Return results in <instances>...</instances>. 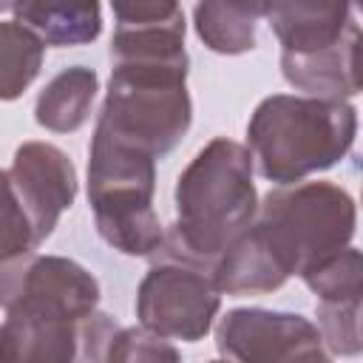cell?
Listing matches in <instances>:
<instances>
[{
    "instance_id": "obj_1",
    "label": "cell",
    "mask_w": 363,
    "mask_h": 363,
    "mask_svg": "<svg viewBox=\"0 0 363 363\" xmlns=\"http://www.w3.org/2000/svg\"><path fill=\"white\" fill-rule=\"evenodd\" d=\"M184 14L150 26H116L111 40V79L94 133L119 145L167 156L190 130V57Z\"/></svg>"
},
{
    "instance_id": "obj_2",
    "label": "cell",
    "mask_w": 363,
    "mask_h": 363,
    "mask_svg": "<svg viewBox=\"0 0 363 363\" xmlns=\"http://www.w3.org/2000/svg\"><path fill=\"white\" fill-rule=\"evenodd\" d=\"M247 145L210 139L176 179V218L150 255H170L213 272L216 258L255 218L258 190Z\"/></svg>"
},
{
    "instance_id": "obj_3",
    "label": "cell",
    "mask_w": 363,
    "mask_h": 363,
    "mask_svg": "<svg viewBox=\"0 0 363 363\" xmlns=\"http://www.w3.org/2000/svg\"><path fill=\"white\" fill-rule=\"evenodd\" d=\"M357 111L349 99L272 94L247 122L252 167L272 184H292L335 167L354 145Z\"/></svg>"
},
{
    "instance_id": "obj_4",
    "label": "cell",
    "mask_w": 363,
    "mask_h": 363,
    "mask_svg": "<svg viewBox=\"0 0 363 363\" xmlns=\"http://www.w3.org/2000/svg\"><path fill=\"white\" fill-rule=\"evenodd\" d=\"M357 227V204L352 193L335 182H292L275 184L255 210L250 233L292 278L303 275L346 244Z\"/></svg>"
},
{
    "instance_id": "obj_5",
    "label": "cell",
    "mask_w": 363,
    "mask_h": 363,
    "mask_svg": "<svg viewBox=\"0 0 363 363\" xmlns=\"http://www.w3.org/2000/svg\"><path fill=\"white\" fill-rule=\"evenodd\" d=\"M156 159L99 133L88 145V204L99 238L122 255L147 258L164 235L153 210Z\"/></svg>"
},
{
    "instance_id": "obj_6",
    "label": "cell",
    "mask_w": 363,
    "mask_h": 363,
    "mask_svg": "<svg viewBox=\"0 0 363 363\" xmlns=\"http://www.w3.org/2000/svg\"><path fill=\"white\" fill-rule=\"evenodd\" d=\"M147 258L150 269L139 281L133 303L139 323L167 340L196 343L207 337L221 309V292L213 284V272L170 255Z\"/></svg>"
},
{
    "instance_id": "obj_7",
    "label": "cell",
    "mask_w": 363,
    "mask_h": 363,
    "mask_svg": "<svg viewBox=\"0 0 363 363\" xmlns=\"http://www.w3.org/2000/svg\"><path fill=\"white\" fill-rule=\"evenodd\" d=\"M99 306V281L74 258L37 250L0 258V309L82 320Z\"/></svg>"
},
{
    "instance_id": "obj_8",
    "label": "cell",
    "mask_w": 363,
    "mask_h": 363,
    "mask_svg": "<svg viewBox=\"0 0 363 363\" xmlns=\"http://www.w3.org/2000/svg\"><path fill=\"white\" fill-rule=\"evenodd\" d=\"M216 349L241 363H326L332 357L309 318L258 306L230 309L216 323Z\"/></svg>"
},
{
    "instance_id": "obj_9",
    "label": "cell",
    "mask_w": 363,
    "mask_h": 363,
    "mask_svg": "<svg viewBox=\"0 0 363 363\" xmlns=\"http://www.w3.org/2000/svg\"><path fill=\"white\" fill-rule=\"evenodd\" d=\"M116 326L119 323L105 312H91L82 320L6 312L0 326V360H105Z\"/></svg>"
},
{
    "instance_id": "obj_10",
    "label": "cell",
    "mask_w": 363,
    "mask_h": 363,
    "mask_svg": "<svg viewBox=\"0 0 363 363\" xmlns=\"http://www.w3.org/2000/svg\"><path fill=\"white\" fill-rule=\"evenodd\" d=\"M9 179L31 221L37 241L43 244L60 224V216L77 199L74 162L51 142H23L14 150Z\"/></svg>"
},
{
    "instance_id": "obj_11",
    "label": "cell",
    "mask_w": 363,
    "mask_h": 363,
    "mask_svg": "<svg viewBox=\"0 0 363 363\" xmlns=\"http://www.w3.org/2000/svg\"><path fill=\"white\" fill-rule=\"evenodd\" d=\"M264 17L281 51L312 54L360 31V0H269Z\"/></svg>"
},
{
    "instance_id": "obj_12",
    "label": "cell",
    "mask_w": 363,
    "mask_h": 363,
    "mask_svg": "<svg viewBox=\"0 0 363 363\" xmlns=\"http://www.w3.org/2000/svg\"><path fill=\"white\" fill-rule=\"evenodd\" d=\"M357 48H360V31L349 34L332 48H320L312 54L281 51V74L292 88L303 91L306 96L352 99L360 94Z\"/></svg>"
},
{
    "instance_id": "obj_13",
    "label": "cell",
    "mask_w": 363,
    "mask_h": 363,
    "mask_svg": "<svg viewBox=\"0 0 363 363\" xmlns=\"http://www.w3.org/2000/svg\"><path fill=\"white\" fill-rule=\"evenodd\" d=\"M14 17L37 31L45 45H88L102 34L99 0H14Z\"/></svg>"
},
{
    "instance_id": "obj_14",
    "label": "cell",
    "mask_w": 363,
    "mask_h": 363,
    "mask_svg": "<svg viewBox=\"0 0 363 363\" xmlns=\"http://www.w3.org/2000/svg\"><path fill=\"white\" fill-rule=\"evenodd\" d=\"M267 3L269 0H199L193 9V28L216 54H247L255 48V28L267 14Z\"/></svg>"
},
{
    "instance_id": "obj_15",
    "label": "cell",
    "mask_w": 363,
    "mask_h": 363,
    "mask_svg": "<svg viewBox=\"0 0 363 363\" xmlns=\"http://www.w3.org/2000/svg\"><path fill=\"white\" fill-rule=\"evenodd\" d=\"M96 91H99V77L94 68H85V65L62 68L37 96V105H34L37 125L51 133L79 130L91 116Z\"/></svg>"
},
{
    "instance_id": "obj_16",
    "label": "cell",
    "mask_w": 363,
    "mask_h": 363,
    "mask_svg": "<svg viewBox=\"0 0 363 363\" xmlns=\"http://www.w3.org/2000/svg\"><path fill=\"white\" fill-rule=\"evenodd\" d=\"M45 60V43L20 20H0V102L23 96Z\"/></svg>"
},
{
    "instance_id": "obj_17",
    "label": "cell",
    "mask_w": 363,
    "mask_h": 363,
    "mask_svg": "<svg viewBox=\"0 0 363 363\" xmlns=\"http://www.w3.org/2000/svg\"><path fill=\"white\" fill-rule=\"evenodd\" d=\"M318 301H363V258L360 250L346 244L318 267L301 275Z\"/></svg>"
},
{
    "instance_id": "obj_18",
    "label": "cell",
    "mask_w": 363,
    "mask_h": 363,
    "mask_svg": "<svg viewBox=\"0 0 363 363\" xmlns=\"http://www.w3.org/2000/svg\"><path fill=\"white\" fill-rule=\"evenodd\" d=\"M315 315L320 340L329 354H360V301H318Z\"/></svg>"
},
{
    "instance_id": "obj_19",
    "label": "cell",
    "mask_w": 363,
    "mask_h": 363,
    "mask_svg": "<svg viewBox=\"0 0 363 363\" xmlns=\"http://www.w3.org/2000/svg\"><path fill=\"white\" fill-rule=\"evenodd\" d=\"M40 241L31 230V221L11 187L9 170H0V258L37 250Z\"/></svg>"
},
{
    "instance_id": "obj_20",
    "label": "cell",
    "mask_w": 363,
    "mask_h": 363,
    "mask_svg": "<svg viewBox=\"0 0 363 363\" xmlns=\"http://www.w3.org/2000/svg\"><path fill=\"white\" fill-rule=\"evenodd\" d=\"M179 357H182L179 349L170 346L167 337H162L139 323V326L116 329L105 360H179Z\"/></svg>"
},
{
    "instance_id": "obj_21",
    "label": "cell",
    "mask_w": 363,
    "mask_h": 363,
    "mask_svg": "<svg viewBox=\"0 0 363 363\" xmlns=\"http://www.w3.org/2000/svg\"><path fill=\"white\" fill-rule=\"evenodd\" d=\"M116 26H150L182 17L179 0H111Z\"/></svg>"
},
{
    "instance_id": "obj_22",
    "label": "cell",
    "mask_w": 363,
    "mask_h": 363,
    "mask_svg": "<svg viewBox=\"0 0 363 363\" xmlns=\"http://www.w3.org/2000/svg\"><path fill=\"white\" fill-rule=\"evenodd\" d=\"M11 3H14V0H0V11H9V9H11Z\"/></svg>"
}]
</instances>
